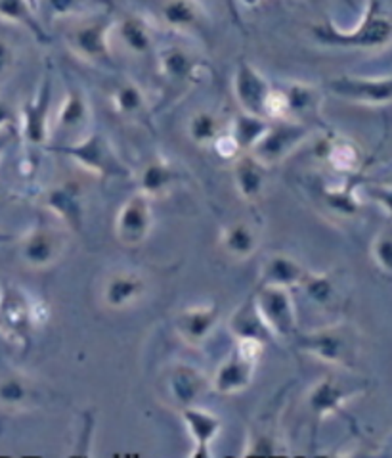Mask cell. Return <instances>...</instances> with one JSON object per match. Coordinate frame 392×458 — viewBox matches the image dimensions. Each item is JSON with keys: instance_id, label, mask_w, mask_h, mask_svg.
I'll return each instance as SVG.
<instances>
[{"instance_id": "10", "label": "cell", "mask_w": 392, "mask_h": 458, "mask_svg": "<svg viewBox=\"0 0 392 458\" xmlns=\"http://www.w3.org/2000/svg\"><path fill=\"white\" fill-rule=\"evenodd\" d=\"M65 248L67 240L60 228L37 225L20 242V259L33 271H45L63 258Z\"/></svg>"}, {"instance_id": "8", "label": "cell", "mask_w": 392, "mask_h": 458, "mask_svg": "<svg viewBox=\"0 0 392 458\" xmlns=\"http://www.w3.org/2000/svg\"><path fill=\"white\" fill-rule=\"evenodd\" d=\"M52 75L45 73L33 97L20 110V132L23 140L40 148L52 137Z\"/></svg>"}, {"instance_id": "16", "label": "cell", "mask_w": 392, "mask_h": 458, "mask_svg": "<svg viewBox=\"0 0 392 458\" xmlns=\"http://www.w3.org/2000/svg\"><path fill=\"white\" fill-rule=\"evenodd\" d=\"M92 117L90 102L87 98L85 90L77 83H67L65 97L60 104V110L56 117L52 119V131H58L62 134H67L73 140L88 134V123ZM67 144V142H65Z\"/></svg>"}, {"instance_id": "1", "label": "cell", "mask_w": 392, "mask_h": 458, "mask_svg": "<svg viewBox=\"0 0 392 458\" xmlns=\"http://www.w3.org/2000/svg\"><path fill=\"white\" fill-rule=\"evenodd\" d=\"M310 35L318 45L341 50H383L392 45V16L383 0H366L362 18L350 30L323 20L310 27Z\"/></svg>"}, {"instance_id": "25", "label": "cell", "mask_w": 392, "mask_h": 458, "mask_svg": "<svg viewBox=\"0 0 392 458\" xmlns=\"http://www.w3.org/2000/svg\"><path fill=\"white\" fill-rule=\"evenodd\" d=\"M310 271L288 253H274L264 259L259 273V286L299 288Z\"/></svg>"}, {"instance_id": "31", "label": "cell", "mask_w": 392, "mask_h": 458, "mask_svg": "<svg viewBox=\"0 0 392 458\" xmlns=\"http://www.w3.org/2000/svg\"><path fill=\"white\" fill-rule=\"evenodd\" d=\"M283 92H286L289 104V119L303 121L306 125L316 123L321 106V94L318 89L304 83H289L283 87Z\"/></svg>"}, {"instance_id": "45", "label": "cell", "mask_w": 392, "mask_h": 458, "mask_svg": "<svg viewBox=\"0 0 392 458\" xmlns=\"http://www.w3.org/2000/svg\"><path fill=\"white\" fill-rule=\"evenodd\" d=\"M241 3H243V4H254L256 0H241Z\"/></svg>"}, {"instance_id": "34", "label": "cell", "mask_w": 392, "mask_h": 458, "mask_svg": "<svg viewBox=\"0 0 392 458\" xmlns=\"http://www.w3.org/2000/svg\"><path fill=\"white\" fill-rule=\"evenodd\" d=\"M226 131L228 127L224 125L222 117L211 110H199L188 121V137L192 139L194 144L203 148H214L216 140Z\"/></svg>"}, {"instance_id": "18", "label": "cell", "mask_w": 392, "mask_h": 458, "mask_svg": "<svg viewBox=\"0 0 392 458\" xmlns=\"http://www.w3.org/2000/svg\"><path fill=\"white\" fill-rule=\"evenodd\" d=\"M159 73L172 89H188L201 79L203 62L197 60L190 50L179 45H171L157 52Z\"/></svg>"}, {"instance_id": "38", "label": "cell", "mask_w": 392, "mask_h": 458, "mask_svg": "<svg viewBox=\"0 0 392 458\" xmlns=\"http://www.w3.org/2000/svg\"><path fill=\"white\" fill-rule=\"evenodd\" d=\"M328 159L339 171H354L360 165V152L350 140H333L329 144Z\"/></svg>"}, {"instance_id": "20", "label": "cell", "mask_w": 392, "mask_h": 458, "mask_svg": "<svg viewBox=\"0 0 392 458\" xmlns=\"http://www.w3.org/2000/svg\"><path fill=\"white\" fill-rule=\"evenodd\" d=\"M221 320L219 303L209 305H192L186 307L174 318V330L180 335V340L190 347H201L205 344L216 325Z\"/></svg>"}, {"instance_id": "2", "label": "cell", "mask_w": 392, "mask_h": 458, "mask_svg": "<svg viewBox=\"0 0 392 458\" xmlns=\"http://www.w3.org/2000/svg\"><path fill=\"white\" fill-rule=\"evenodd\" d=\"M117 18L110 8H102L87 16L71 20L65 31V45L80 62L100 67H115L113 62V30Z\"/></svg>"}, {"instance_id": "7", "label": "cell", "mask_w": 392, "mask_h": 458, "mask_svg": "<svg viewBox=\"0 0 392 458\" xmlns=\"http://www.w3.org/2000/svg\"><path fill=\"white\" fill-rule=\"evenodd\" d=\"M310 134V125L296 119H278L270 123L263 139L254 144L253 154L268 169L281 164L299 148Z\"/></svg>"}, {"instance_id": "24", "label": "cell", "mask_w": 392, "mask_h": 458, "mask_svg": "<svg viewBox=\"0 0 392 458\" xmlns=\"http://www.w3.org/2000/svg\"><path fill=\"white\" fill-rule=\"evenodd\" d=\"M228 332L232 334V338L236 342L254 340V342H261V344L266 345L276 338L274 332L270 330V327L266 325V320L263 318V315L259 311V305H256L254 295H251V298L243 301L232 313V317H229Z\"/></svg>"}, {"instance_id": "17", "label": "cell", "mask_w": 392, "mask_h": 458, "mask_svg": "<svg viewBox=\"0 0 392 458\" xmlns=\"http://www.w3.org/2000/svg\"><path fill=\"white\" fill-rule=\"evenodd\" d=\"M157 18L169 31L180 35L207 33L209 13L201 0H161Z\"/></svg>"}, {"instance_id": "4", "label": "cell", "mask_w": 392, "mask_h": 458, "mask_svg": "<svg viewBox=\"0 0 392 458\" xmlns=\"http://www.w3.org/2000/svg\"><path fill=\"white\" fill-rule=\"evenodd\" d=\"M295 344L306 355L339 369H350L358 357V334L343 322L295 335Z\"/></svg>"}, {"instance_id": "15", "label": "cell", "mask_w": 392, "mask_h": 458, "mask_svg": "<svg viewBox=\"0 0 392 458\" xmlns=\"http://www.w3.org/2000/svg\"><path fill=\"white\" fill-rule=\"evenodd\" d=\"M165 399L174 409L192 407L205 395L211 387V380L201 370L190 365L169 367L163 378Z\"/></svg>"}, {"instance_id": "13", "label": "cell", "mask_w": 392, "mask_h": 458, "mask_svg": "<svg viewBox=\"0 0 392 458\" xmlns=\"http://www.w3.org/2000/svg\"><path fill=\"white\" fill-rule=\"evenodd\" d=\"M360 392L362 389L348 386L343 380H337L335 376H326V378L318 380L308 389V394L304 397L306 412L310 419H313V426L318 428V424L329 419V416L339 414L345 403H348Z\"/></svg>"}, {"instance_id": "12", "label": "cell", "mask_w": 392, "mask_h": 458, "mask_svg": "<svg viewBox=\"0 0 392 458\" xmlns=\"http://www.w3.org/2000/svg\"><path fill=\"white\" fill-rule=\"evenodd\" d=\"M43 206L70 231L80 234L85 228V188L75 179L50 186L43 196Z\"/></svg>"}, {"instance_id": "37", "label": "cell", "mask_w": 392, "mask_h": 458, "mask_svg": "<svg viewBox=\"0 0 392 458\" xmlns=\"http://www.w3.org/2000/svg\"><path fill=\"white\" fill-rule=\"evenodd\" d=\"M321 199L326 201L328 208L343 217H353L360 209V199L354 192V188L341 186V188H323Z\"/></svg>"}, {"instance_id": "42", "label": "cell", "mask_w": 392, "mask_h": 458, "mask_svg": "<svg viewBox=\"0 0 392 458\" xmlns=\"http://www.w3.org/2000/svg\"><path fill=\"white\" fill-rule=\"evenodd\" d=\"M18 65V50L8 38L0 37V81H4L12 75Z\"/></svg>"}, {"instance_id": "23", "label": "cell", "mask_w": 392, "mask_h": 458, "mask_svg": "<svg viewBox=\"0 0 392 458\" xmlns=\"http://www.w3.org/2000/svg\"><path fill=\"white\" fill-rule=\"evenodd\" d=\"M182 422L190 434L192 441H194V453L192 456L197 458H207L211 456V445L214 443V439L219 437L221 429H222V422L219 416L214 412H209L205 409H201L197 405L186 407L180 411Z\"/></svg>"}, {"instance_id": "21", "label": "cell", "mask_w": 392, "mask_h": 458, "mask_svg": "<svg viewBox=\"0 0 392 458\" xmlns=\"http://www.w3.org/2000/svg\"><path fill=\"white\" fill-rule=\"evenodd\" d=\"M147 292V282L140 273L117 271L105 278L102 301L112 311H125L137 305Z\"/></svg>"}, {"instance_id": "27", "label": "cell", "mask_w": 392, "mask_h": 458, "mask_svg": "<svg viewBox=\"0 0 392 458\" xmlns=\"http://www.w3.org/2000/svg\"><path fill=\"white\" fill-rule=\"evenodd\" d=\"M112 106L127 121L138 125H147L152 119V107L146 92L134 81H123L112 90Z\"/></svg>"}, {"instance_id": "28", "label": "cell", "mask_w": 392, "mask_h": 458, "mask_svg": "<svg viewBox=\"0 0 392 458\" xmlns=\"http://www.w3.org/2000/svg\"><path fill=\"white\" fill-rule=\"evenodd\" d=\"M266 173L268 167L253 154L246 152L239 156L232 167V179L239 198L246 201L261 199L266 188Z\"/></svg>"}, {"instance_id": "29", "label": "cell", "mask_w": 392, "mask_h": 458, "mask_svg": "<svg viewBox=\"0 0 392 458\" xmlns=\"http://www.w3.org/2000/svg\"><path fill=\"white\" fill-rule=\"evenodd\" d=\"M261 244V231L247 221H236L228 225L221 234V248L228 258L246 261L256 253Z\"/></svg>"}, {"instance_id": "19", "label": "cell", "mask_w": 392, "mask_h": 458, "mask_svg": "<svg viewBox=\"0 0 392 458\" xmlns=\"http://www.w3.org/2000/svg\"><path fill=\"white\" fill-rule=\"evenodd\" d=\"M256 365H259V360L251 359L249 355L241 353L238 347H234V352L221 362L211 378L213 392L221 395H236L246 392L254 380Z\"/></svg>"}, {"instance_id": "39", "label": "cell", "mask_w": 392, "mask_h": 458, "mask_svg": "<svg viewBox=\"0 0 392 458\" xmlns=\"http://www.w3.org/2000/svg\"><path fill=\"white\" fill-rule=\"evenodd\" d=\"M278 439L268 429H254L251 432L247 449L243 451V456H274L278 454Z\"/></svg>"}, {"instance_id": "9", "label": "cell", "mask_w": 392, "mask_h": 458, "mask_svg": "<svg viewBox=\"0 0 392 458\" xmlns=\"http://www.w3.org/2000/svg\"><path fill=\"white\" fill-rule=\"evenodd\" d=\"M152 198L144 192L132 194L115 217V238L121 246L138 248L152 234L154 228V206Z\"/></svg>"}, {"instance_id": "5", "label": "cell", "mask_w": 392, "mask_h": 458, "mask_svg": "<svg viewBox=\"0 0 392 458\" xmlns=\"http://www.w3.org/2000/svg\"><path fill=\"white\" fill-rule=\"evenodd\" d=\"M37 327L35 305L16 284L0 288V338L13 347L27 349Z\"/></svg>"}, {"instance_id": "35", "label": "cell", "mask_w": 392, "mask_h": 458, "mask_svg": "<svg viewBox=\"0 0 392 458\" xmlns=\"http://www.w3.org/2000/svg\"><path fill=\"white\" fill-rule=\"evenodd\" d=\"M102 8L104 4L96 0H38V13L43 21L75 20Z\"/></svg>"}, {"instance_id": "33", "label": "cell", "mask_w": 392, "mask_h": 458, "mask_svg": "<svg viewBox=\"0 0 392 458\" xmlns=\"http://www.w3.org/2000/svg\"><path fill=\"white\" fill-rule=\"evenodd\" d=\"M270 123H272V121L266 117L239 112L232 119V125L228 127V132L234 137L241 154H246V152H251L254 144L263 139V134L268 131Z\"/></svg>"}, {"instance_id": "41", "label": "cell", "mask_w": 392, "mask_h": 458, "mask_svg": "<svg viewBox=\"0 0 392 458\" xmlns=\"http://www.w3.org/2000/svg\"><path fill=\"white\" fill-rule=\"evenodd\" d=\"M368 199L379 206L392 219V186L390 184H368L363 188Z\"/></svg>"}, {"instance_id": "6", "label": "cell", "mask_w": 392, "mask_h": 458, "mask_svg": "<svg viewBox=\"0 0 392 458\" xmlns=\"http://www.w3.org/2000/svg\"><path fill=\"white\" fill-rule=\"evenodd\" d=\"M326 89L335 98L354 106L381 107L392 104V75H339Z\"/></svg>"}, {"instance_id": "32", "label": "cell", "mask_w": 392, "mask_h": 458, "mask_svg": "<svg viewBox=\"0 0 392 458\" xmlns=\"http://www.w3.org/2000/svg\"><path fill=\"white\" fill-rule=\"evenodd\" d=\"M138 182L140 192L150 196L152 199H159L172 191L174 182H177V171H174L169 161L154 159L140 171Z\"/></svg>"}, {"instance_id": "44", "label": "cell", "mask_w": 392, "mask_h": 458, "mask_svg": "<svg viewBox=\"0 0 392 458\" xmlns=\"http://www.w3.org/2000/svg\"><path fill=\"white\" fill-rule=\"evenodd\" d=\"M29 3H31V6L38 12V0H29Z\"/></svg>"}, {"instance_id": "11", "label": "cell", "mask_w": 392, "mask_h": 458, "mask_svg": "<svg viewBox=\"0 0 392 458\" xmlns=\"http://www.w3.org/2000/svg\"><path fill=\"white\" fill-rule=\"evenodd\" d=\"M256 305L270 330L279 340H291L296 335V309L293 293L288 288L259 286L254 293Z\"/></svg>"}, {"instance_id": "30", "label": "cell", "mask_w": 392, "mask_h": 458, "mask_svg": "<svg viewBox=\"0 0 392 458\" xmlns=\"http://www.w3.org/2000/svg\"><path fill=\"white\" fill-rule=\"evenodd\" d=\"M0 21L23 27L38 43H50V35L40 13L31 6L29 0H0Z\"/></svg>"}, {"instance_id": "40", "label": "cell", "mask_w": 392, "mask_h": 458, "mask_svg": "<svg viewBox=\"0 0 392 458\" xmlns=\"http://www.w3.org/2000/svg\"><path fill=\"white\" fill-rule=\"evenodd\" d=\"M371 258L377 268L387 276H392V234H377L371 244Z\"/></svg>"}, {"instance_id": "14", "label": "cell", "mask_w": 392, "mask_h": 458, "mask_svg": "<svg viewBox=\"0 0 392 458\" xmlns=\"http://www.w3.org/2000/svg\"><path fill=\"white\" fill-rule=\"evenodd\" d=\"M232 89L241 112L266 117V107H268L270 97H272L274 85L270 83V81L256 70L251 62L241 60L236 65Z\"/></svg>"}, {"instance_id": "22", "label": "cell", "mask_w": 392, "mask_h": 458, "mask_svg": "<svg viewBox=\"0 0 392 458\" xmlns=\"http://www.w3.org/2000/svg\"><path fill=\"white\" fill-rule=\"evenodd\" d=\"M40 389L29 376L10 372L0 376V411L6 414L29 412L40 405Z\"/></svg>"}, {"instance_id": "46", "label": "cell", "mask_w": 392, "mask_h": 458, "mask_svg": "<svg viewBox=\"0 0 392 458\" xmlns=\"http://www.w3.org/2000/svg\"><path fill=\"white\" fill-rule=\"evenodd\" d=\"M3 240H8V238L6 236H0V242H3Z\"/></svg>"}, {"instance_id": "3", "label": "cell", "mask_w": 392, "mask_h": 458, "mask_svg": "<svg viewBox=\"0 0 392 458\" xmlns=\"http://www.w3.org/2000/svg\"><path fill=\"white\" fill-rule=\"evenodd\" d=\"M46 148L73 159L80 169L96 174L100 179H129L132 174L110 139L102 132H88L73 142Z\"/></svg>"}, {"instance_id": "43", "label": "cell", "mask_w": 392, "mask_h": 458, "mask_svg": "<svg viewBox=\"0 0 392 458\" xmlns=\"http://www.w3.org/2000/svg\"><path fill=\"white\" fill-rule=\"evenodd\" d=\"M16 127H20V114L13 112V107L0 98V134L10 132Z\"/></svg>"}, {"instance_id": "26", "label": "cell", "mask_w": 392, "mask_h": 458, "mask_svg": "<svg viewBox=\"0 0 392 458\" xmlns=\"http://www.w3.org/2000/svg\"><path fill=\"white\" fill-rule=\"evenodd\" d=\"M113 35L119 37L121 45L132 56H150L155 48L154 27L150 20H146L140 13H125L117 20Z\"/></svg>"}, {"instance_id": "36", "label": "cell", "mask_w": 392, "mask_h": 458, "mask_svg": "<svg viewBox=\"0 0 392 458\" xmlns=\"http://www.w3.org/2000/svg\"><path fill=\"white\" fill-rule=\"evenodd\" d=\"M299 288L304 292L306 298L318 307H329L337 300V286L329 275L308 273Z\"/></svg>"}]
</instances>
